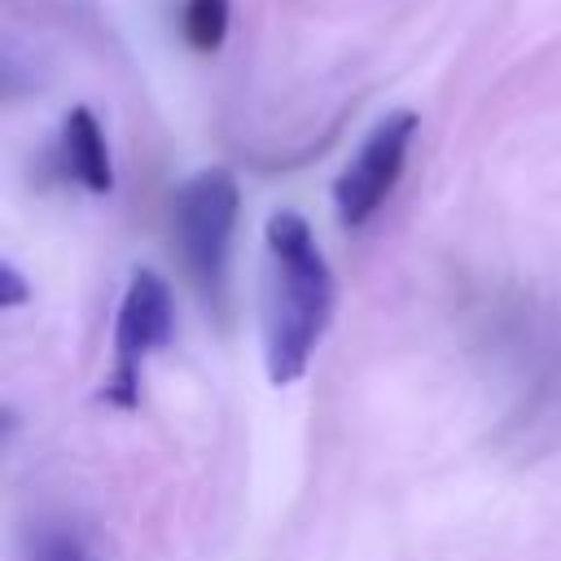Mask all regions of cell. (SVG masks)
Instances as JSON below:
<instances>
[{"mask_svg": "<svg viewBox=\"0 0 561 561\" xmlns=\"http://www.w3.org/2000/svg\"><path fill=\"white\" fill-rule=\"evenodd\" d=\"M263 245V364L272 386H294L333 320V272L298 210H276Z\"/></svg>", "mask_w": 561, "mask_h": 561, "instance_id": "cell-1", "label": "cell"}, {"mask_svg": "<svg viewBox=\"0 0 561 561\" xmlns=\"http://www.w3.org/2000/svg\"><path fill=\"white\" fill-rule=\"evenodd\" d=\"M237 215H241V188H237L232 171H224V167H206V171L188 175L171 202L180 263L210 307L224 302Z\"/></svg>", "mask_w": 561, "mask_h": 561, "instance_id": "cell-2", "label": "cell"}, {"mask_svg": "<svg viewBox=\"0 0 561 561\" xmlns=\"http://www.w3.org/2000/svg\"><path fill=\"white\" fill-rule=\"evenodd\" d=\"M171 329H175L171 285L158 272L136 267L127 289H123L118 316H114V364H110V377L101 386L105 403L136 408V399H140V368H145V359L158 346L171 342Z\"/></svg>", "mask_w": 561, "mask_h": 561, "instance_id": "cell-3", "label": "cell"}, {"mask_svg": "<svg viewBox=\"0 0 561 561\" xmlns=\"http://www.w3.org/2000/svg\"><path fill=\"white\" fill-rule=\"evenodd\" d=\"M416 123L421 118L412 110H394V114L377 118L373 131L364 136V145L355 149V158L342 167V175L333 180V206L346 228L368 224L386 206V197L394 193V184L403 175L408 149L416 140Z\"/></svg>", "mask_w": 561, "mask_h": 561, "instance_id": "cell-4", "label": "cell"}, {"mask_svg": "<svg viewBox=\"0 0 561 561\" xmlns=\"http://www.w3.org/2000/svg\"><path fill=\"white\" fill-rule=\"evenodd\" d=\"M57 158H61V171L70 180H79L83 188H92V193H110L114 188L110 145H105V131H101V123H96V114L88 105H75L61 118Z\"/></svg>", "mask_w": 561, "mask_h": 561, "instance_id": "cell-5", "label": "cell"}, {"mask_svg": "<svg viewBox=\"0 0 561 561\" xmlns=\"http://www.w3.org/2000/svg\"><path fill=\"white\" fill-rule=\"evenodd\" d=\"M228 18H232L228 0H184V9H180V31H184L188 48L215 53V48L224 44V35H228Z\"/></svg>", "mask_w": 561, "mask_h": 561, "instance_id": "cell-6", "label": "cell"}, {"mask_svg": "<svg viewBox=\"0 0 561 561\" xmlns=\"http://www.w3.org/2000/svg\"><path fill=\"white\" fill-rule=\"evenodd\" d=\"M31 561H92V557L70 530H39L35 548H31Z\"/></svg>", "mask_w": 561, "mask_h": 561, "instance_id": "cell-7", "label": "cell"}, {"mask_svg": "<svg viewBox=\"0 0 561 561\" xmlns=\"http://www.w3.org/2000/svg\"><path fill=\"white\" fill-rule=\"evenodd\" d=\"M18 302H26V280H22V272L13 263H0V307L9 311Z\"/></svg>", "mask_w": 561, "mask_h": 561, "instance_id": "cell-8", "label": "cell"}]
</instances>
